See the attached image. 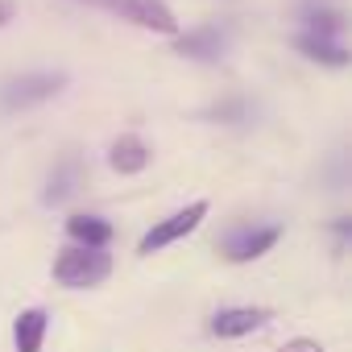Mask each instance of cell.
<instances>
[{
	"label": "cell",
	"mask_w": 352,
	"mask_h": 352,
	"mask_svg": "<svg viewBox=\"0 0 352 352\" xmlns=\"http://www.w3.org/2000/svg\"><path fill=\"white\" fill-rule=\"evenodd\" d=\"M278 352H323V344H319V340H311V336H298V340H286Z\"/></svg>",
	"instance_id": "15"
},
{
	"label": "cell",
	"mask_w": 352,
	"mask_h": 352,
	"mask_svg": "<svg viewBox=\"0 0 352 352\" xmlns=\"http://www.w3.org/2000/svg\"><path fill=\"white\" fill-rule=\"evenodd\" d=\"M302 21H307L302 34H315V38H336L340 42V34H344V17L336 9H327V5H307Z\"/></svg>",
	"instance_id": "13"
},
{
	"label": "cell",
	"mask_w": 352,
	"mask_h": 352,
	"mask_svg": "<svg viewBox=\"0 0 352 352\" xmlns=\"http://www.w3.org/2000/svg\"><path fill=\"white\" fill-rule=\"evenodd\" d=\"M208 116H212V120H224V124H236V120H245V116H249V104H245L241 96H228V100L212 104V108H208Z\"/></svg>",
	"instance_id": "14"
},
{
	"label": "cell",
	"mask_w": 352,
	"mask_h": 352,
	"mask_svg": "<svg viewBox=\"0 0 352 352\" xmlns=\"http://www.w3.org/2000/svg\"><path fill=\"white\" fill-rule=\"evenodd\" d=\"M63 87H67V75H63V71H34V75L5 79V83H0V112L13 116V112L38 108V104H46V100H54Z\"/></svg>",
	"instance_id": "1"
},
{
	"label": "cell",
	"mask_w": 352,
	"mask_h": 352,
	"mask_svg": "<svg viewBox=\"0 0 352 352\" xmlns=\"http://www.w3.org/2000/svg\"><path fill=\"white\" fill-rule=\"evenodd\" d=\"M208 199H195V204H187V208H179V212H170L166 220H157L145 236H141V245H137V253L141 257H153V253H162V249H170V245H179L183 236H191L204 220H208Z\"/></svg>",
	"instance_id": "3"
},
{
	"label": "cell",
	"mask_w": 352,
	"mask_h": 352,
	"mask_svg": "<svg viewBox=\"0 0 352 352\" xmlns=\"http://www.w3.org/2000/svg\"><path fill=\"white\" fill-rule=\"evenodd\" d=\"M228 50V34L220 25H199L187 34H174V54L195 58V63H220Z\"/></svg>",
	"instance_id": "6"
},
{
	"label": "cell",
	"mask_w": 352,
	"mask_h": 352,
	"mask_svg": "<svg viewBox=\"0 0 352 352\" xmlns=\"http://www.w3.org/2000/svg\"><path fill=\"white\" fill-rule=\"evenodd\" d=\"M104 5H108V13H116L120 21H129L137 30L166 34V38L179 34V17H174V9L166 0H104Z\"/></svg>",
	"instance_id": "4"
},
{
	"label": "cell",
	"mask_w": 352,
	"mask_h": 352,
	"mask_svg": "<svg viewBox=\"0 0 352 352\" xmlns=\"http://www.w3.org/2000/svg\"><path fill=\"white\" fill-rule=\"evenodd\" d=\"M270 319H274V315H270L265 307H224V311L212 315V336H220V340H241V336L261 331Z\"/></svg>",
	"instance_id": "7"
},
{
	"label": "cell",
	"mask_w": 352,
	"mask_h": 352,
	"mask_svg": "<svg viewBox=\"0 0 352 352\" xmlns=\"http://www.w3.org/2000/svg\"><path fill=\"white\" fill-rule=\"evenodd\" d=\"M67 236L75 241V245H83V249H108V241H112V224L104 220V216H71L67 220Z\"/></svg>",
	"instance_id": "11"
},
{
	"label": "cell",
	"mask_w": 352,
	"mask_h": 352,
	"mask_svg": "<svg viewBox=\"0 0 352 352\" xmlns=\"http://www.w3.org/2000/svg\"><path fill=\"white\" fill-rule=\"evenodd\" d=\"M79 183H83V166H79V157H63V162L50 170V179H46L42 204H46V208H58V204H67V199L79 191Z\"/></svg>",
	"instance_id": "8"
},
{
	"label": "cell",
	"mask_w": 352,
	"mask_h": 352,
	"mask_svg": "<svg viewBox=\"0 0 352 352\" xmlns=\"http://www.w3.org/2000/svg\"><path fill=\"white\" fill-rule=\"evenodd\" d=\"M294 46L311 58V63H319V67H348V50L336 42V38H315V34H298L294 38Z\"/></svg>",
	"instance_id": "12"
},
{
	"label": "cell",
	"mask_w": 352,
	"mask_h": 352,
	"mask_svg": "<svg viewBox=\"0 0 352 352\" xmlns=\"http://www.w3.org/2000/svg\"><path fill=\"white\" fill-rule=\"evenodd\" d=\"M112 274V257L104 249H63L58 261H54V282L67 286V290H87V286H100L104 278Z\"/></svg>",
	"instance_id": "2"
},
{
	"label": "cell",
	"mask_w": 352,
	"mask_h": 352,
	"mask_svg": "<svg viewBox=\"0 0 352 352\" xmlns=\"http://www.w3.org/2000/svg\"><path fill=\"white\" fill-rule=\"evenodd\" d=\"M46 327H50V315L42 307H30L13 319V348L17 352H42L46 344Z\"/></svg>",
	"instance_id": "10"
},
{
	"label": "cell",
	"mask_w": 352,
	"mask_h": 352,
	"mask_svg": "<svg viewBox=\"0 0 352 352\" xmlns=\"http://www.w3.org/2000/svg\"><path fill=\"white\" fill-rule=\"evenodd\" d=\"M278 241H282V228H274V224H265V228H236V232H228V236H224L220 253H224L228 261L245 265V261L265 257Z\"/></svg>",
	"instance_id": "5"
},
{
	"label": "cell",
	"mask_w": 352,
	"mask_h": 352,
	"mask_svg": "<svg viewBox=\"0 0 352 352\" xmlns=\"http://www.w3.org/2000/svg\"><path fill=\"white\" fill-rule=\"evenodd\" d=\"M13 17H17V5H13V0H0V30H5Z\"/></svg>",
	"instance_id": "16"
},
{
	"label": "cell",
	"mask_w": 352,
	"mask_h": 352,
	"mask_svg": "<svg viewBox=\"0 0 352 352\" xmlns=\"http://www.w3.org/2000/svg\"><path fill=\"white\" fill-rule=\"evenodd\" d=\"M108 166L116 174H141L149 166V145L137 137V133H124L108 145Z\"/></svg>",
	"instance_id": "9"
}]
</instances>
